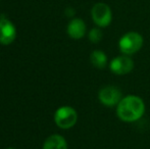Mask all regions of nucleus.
<instances>
[{
  "label": "nucleus",
  "instance_id": "nucleus-9",
  "mask_svg": "<svg viewBox=\"0 0 150 149\" xmlns=\"http://www.w3.org/2000/svg\"><path fill=\"white\" fill-rule=\"evenodd\" d=\"M90 61L93 64V66H95L98 70H103L107 66L108 64V58L107 55L105 54L104 51L102 50H94L90 55Z\"/></svg>",
  "mask_w": 150,
  "mask_h": 149
},
{
  "label": "nucleus",
  "instance_id": "nucleus-10",
  "mask_svg": "<svg viewBox=\"0 0 150 149\" xmlns=\"http://www.w3.org/2000/svg\"><path fill=\"white\" fill-rule=\"evenodd\" d=\"M43 149H67V143L62 136L55 134L45 140Z\"/></svg>",
  "mask_w": 150,
  "mask_h": 149
},
{
  "label": "nucleus",
  "instance_id": "nucleus-3",
  "mask_svg": "<svg viewBox=\"0 0 150 149\" xmlns=\"http://www.w3.org/2000/svg\"><path fill=\"white\" fill-rule=\"evenodd\" d=\"M78 113L71 106H61L54 113V121L60 129L67 130L77 124Z\"/></svg>",
  "mask_w": 150,
  "mask_h": 149
},
{
  "label": "nucleus",
  "instance_id": "nucleus-12",
  "mask_svg": "<svg viewBox=\"0 0 150 149\" xmlns=\"http://www.w3.org/2000/svg\"><path fill=\"white\" fill-rule=\"evenodd\" d=\"M76 13L75 9H74L73 7H67V9H65V16H69V18H71V16H74Z\"/></svg>",
  "mask_w": 150,
  "mask_h": 149
},
{
  "label": "nucleus",
  "instance_id": "nucleus-7",
  "mask_svg": "<svg viewBox=\"0 0 150 149\" xmlns=\"http://www.w3.org/2000/svg\"><path fill=\"white\" fill-rule=\"evenodd\" d=\"M16 37V29L14 25L7 18H0V43L9 45Z\"/></svg>",
  "mask_w": 150,
  "mask_h": 149
},
{
  "label": "nucleus",
  "instance_id": "nucleus-4",
  "mask_svg": "<svg viewBox=\"0 0 150 149\" xmlns=\"http://www.w3.org/2000/svg\"><path fill=\"white\" fill-rule=\"evenodd\" d=\"M91 16L98 28H106L112 20V12L110 7L103 2H98L93 5L91 9Z\"/></svg>",
  "mask_w": 150,
  "mask_h": 149
},
{
  "label": "nucleus",
  "instance_id": "nucleus-6",
  "mask_svg": "<svg viewBox=\"0 0 150 149\" xmlns=\"http://www.w3.org/2000/svg\"><path fill=\"white\" fill-rule=\"evenodd\" d=\"M109 70L112 74L117 76L128 75L134 70V61L130 55L122 54L117 57H113L109 62Z\"/></svg>",
  "mask_w": 150,
  "mask_h": 149
},
{
  "label": "nucleus",
  "instance_id": "nucleus-1",
  "mask_svg": "<svg viewBox=\"0 0 150 149\" xmlns=\"http://www.w3.org/2000/svg\"><path fill=\"white\" fill-rule=\"evenodd\" d=\"M144 100L137 95H127L122 98L117 106V115L125 123H135L144 115Z\"/></svg>",
  "mask_w": 150,
  "mask_h": 149
},
{
  "label": "nucleus",
  "instance_id": "nucleus-5",
  "mask_svg": "<svg viewBox=\"0 0 150 149\" xmlns=\"http://www.w3.org/2000/svg\"><path fill=\"white\" fill-rule=\"evenodd\" d=\"M122 98V93L119 87L107 85L102 87L98 92V100L106 107L117 106Z\"/></svg>",
  "mask_w": 150,
  "mask_h": 149
},
{
  "label": "nucleus",
  "instance_id": "nucleus-2",
  "mask_svg": "<svg viewBox=\"0 0 150 149\" xmlns=\"http://www.w3.org/2000/svg\"><path fill=\"white\" fill-rule=\"evenodd\" d=\"M144 39L138 32H128L120 37L119 41L120 51L126 55H133L143 47Z\"/></svg>",
  "mask_w": 150,
  "mask_h": 149
},
{
  "label": "nucleus",
  "instance_id": "nucleus-11",
  "mask_svg": "<svg viewBox=\"0 0 150 149\" xmlns=\"http://www.w3.org/2000/svg\"><path fill=\"white\" fill-rule=\"evenodd\" d=\"M103 34L102 31L99 28H93L89 31V34H88V38L92 43H99V42L102 40Z\"/></svg>",
  "mask_w": 150,
  "mask_h": 149
},
{
  "label": "nucleus",
  "instance_id": "nucleus-13",
  "mask_svg": "<svg viewBox=\"0 0 150 149\" xmlns=\"http://www.w3.org/2000/svg\"><path fill=\"white\" fill-rule=\"evenodd\" d=\"M7 149H14V148H7Z\"/></svg>",
  "mask_w": 150,
  "mask_h": 149
},
{
  "label": "nucleus",
  "instance_id": "nucleus-8",
  "mask_svg": "<svg viewBox=\"0 0 150 149\" xmlns=\"http://www.w3.org/2000/svg\"><path fill=\"white\" fill-rule=\"evenodd\" d=\"M86 24L81 18H73L67 25V34L75 40L82 39L86 34Z\"/></svg>",
  "mask_w": 150,
  "mask_h": 149
}]
</instances>
